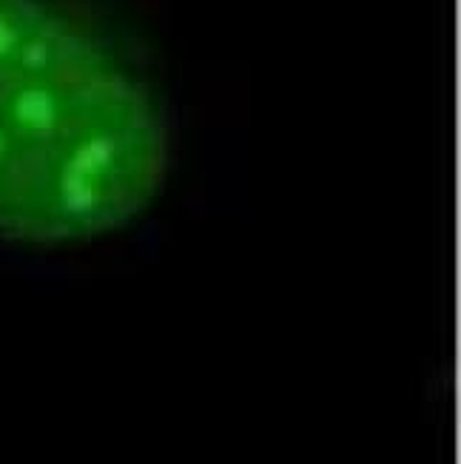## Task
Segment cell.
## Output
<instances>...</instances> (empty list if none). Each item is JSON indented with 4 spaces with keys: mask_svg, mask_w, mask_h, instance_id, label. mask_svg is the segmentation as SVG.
<instances>
[{
    "mask_svg": "<svg viewBox=\"0 0 461 464\" xmlns=\"http://www.w3.org/2000/svg\"><path fill=\"white\" fill-rule=\"evenodd\" d=\"M166 171L168 126L146 80L52 0H0V237L117 231Z\"/></svg>",
    "mask_w": 461,
    "mask_h": 464,
    "instance_id": "1",
    "label": "cell"
}]
</instances>
